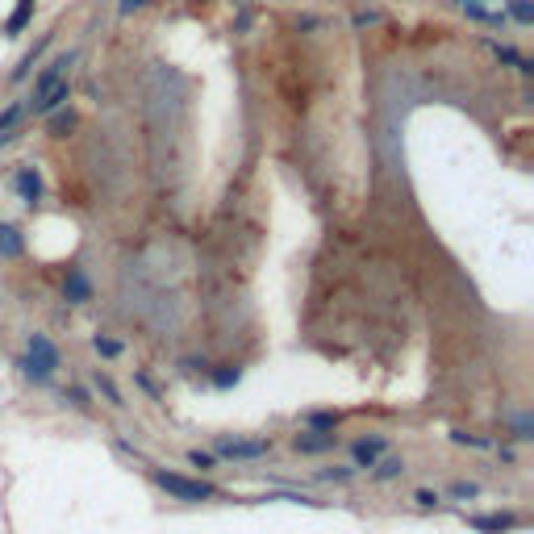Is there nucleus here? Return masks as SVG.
Here are the masks:
<instances>
[{
	"mask_svg": "<svg viewBox=\"0 0 534 534\" xmlns=\"http://www.w3.org/2000/svg\"><path fill=\"white\" fill-rule=\"evenodd\" d=\"M451 497H459V501H476V497H480V485H476V480H455V485H451Z\"/></svg>",
	"mask_w": 534,
	"mask_h": 534,
	"instance_id": "nucleus-22",
	"label": "nucleus"
},
{
	"mask_svg": "<svg viewBox=\"0 0 534 534\" xmlns=\"http://www.w3.org/2000/svg\"><path fill=\"white\" fill-rule=\"evenodd\" d=\"M509 8H514V17H518L522 25H530L534 21V4L530 0H509Z\"/></svg>",
	"mask_w": 534,
	"mask_h": 534,
	"instance_id": "nucleus-25",
	"label": "nucleus"
},
{
	"mask_svg": "<svg viewBox=\"0 0 534 534\" xmlns=\"http://www.w3.org/2000/svg\"><path fill=\"white\" fill-rule=\"evenodd\" d=\"M63 397L71 400V405H76V409H88L92 400H88V393H84V388H76V384H71V388H67V393H63Z\"/></svg>",
	"mask_w": 534,
	"mask_h": 534,
	"instance_id": "nucleus-26",
	"label": "nucleus"
},
{
	"mask_svg": "<svg viewBox=\"0 0 534 534\" xmlns=\"http://www.w3.org/2000/svg\"><path fill=\"white\" fill-rule=\"evenodd\" d=\"M21 117H25V105H21V100H13V105L0 113V146L13 138V130H17V121H21Z\"/></svg>",
	"mask_w": 534,
	"mask_h": 534,
	"instance_id": "nucleus-15",
	"label": "nucleus"
},
{
	"mask_svg": "<svg viewBox=\"0 0 534 534\" xmlns=\"http://www.w3.org/2000/svg\"><path fill=\"white\" fill-rule=\"evenodd\" d=\"M317 480H326V485H347V480H355V468H321Z\"/></svg>",
	"mask_w": 534,
	"mask_h": 534,
	"instance_id": "nucleus-20",
	"label": "nucleus"
},
{
	"mask_svg": "<svg viewBox=\"0 0 534 534\" xmlns=\"http://www.w3.org/2000/svg\"><path fill=\"white\" fill-rule=\"evenodd\" d=\"M188 463L201 468V472H213V468H218V455H209V451H188Z\"/></svg>",
	"mask_w": 534,
	"mask_h": 534,
	"instance_id": "nucleus-23",
	"label": "nucleus"
},
{
	"mask_svg": "<svg viewBox=\"0 0 534 534\" xmlns=\"http://www.w3.org/2000/svg\"><path fill=\"white\" fill-rule=\"evenodd\" d=\"M142 4H146V0H121V4H117V13H134V8H142Z\"/></svg>",
	"mask_w": 534,
	"mask_h": 534,
	"instance_id": "nucleus-29",
	"label": "nucleus"
},
{
	"mask_svg": "<svg viewBox=\"0 0 534 534\" xmlns=\"http://www.w3.org/2000/svg\"><path fill=\"white\" fill-rule=\"evenodd\" d=\"M468 526L476 534H509L522 526V518L518 514H509V509H501V514H472L468 518Z\"/></svg>",
	"mask_w": 534,
	"mask_h": 534,
	"instance_id": "nucleus-6",
	"label": "nucleus"
},
{
	"mask_svg": "<svg viewBox=\"0 0 534 534\" xmlns=\"http://www.w3.org/2000/svg\"><path fill=\"white\" fill-rule=\"evenodd\" d=\"M71 126H76V117H71V113H63V117L54 121V134H67V130H71Z\"/></svg>",
	"mask_w": 534,
	"mask_h": 534,
	"instance_id": "nucleus-28",
	"label": "nucleus"
},
{
	"mask_svg": "<svg viewBox=\"0 0 534 534\" xmlns=\"http://www.w3.org/2000/svg\"><path fill=\"white\" fill-rule=\"evenodd\" d=\"M42 46H46V38H42ZM42 46H34V50H30V54H25V59H21V67H17V71H13V80H25V76H30V71H34V63H38V54H42Z\"/></svg>",
	"mask_w": 534,
	"mask_h": 534,
	"instance_id": "nucleus-24",
	"label": "nucleus"
},
{
	"mask_svg": "<svg viewBox=\"0 0 534 534\" xmlns=\"http://www.w3.org/2000/svg\"><path fill=\"white\" fill-rule=\"evenodd\" d=\"M30 13H34V0H17V8H13V17L4 21V34H21V30L30 25Z\"/></svg>",
	"mask_w": 534,
	"mask_h": 534,
	"instance_id": "nucleus-17",
	"label": "nucleus"
},
{
	"mask_svg": "<svg viewBox=\"0 0 534 534\" xmlns=\"http://www.w3.org/2000/svg\"><path fill=\"white\" fill-rule=\"evenodd\" d=\"M213 455L222 459H234V463H259L271 455V439H242V434H218L213 439Z\"/></svg>",
	"mask_w": 534,
	"mask_h": 534,
	"instance_id": "nucleus-3",
	"label": "nucleus"
},
{
	"mask_svg": "<svg viewBox=\"0 0 534 534\" xmlns=\"http://www.w3.org/2000/svg\"><path fill=\"white\" fill-rule=\"evenodd\" d=\"M509 430H514V439H518V443H530V439H534V417H530V413H514Z\"/></svg>",
	"mask_w": 534,
	"mask_h": 534,
	"instance_id": "nucleus-19",
	"label": "nucleus"
},
{
	"mask_svg": "<svg viewBox=\"0 0 534 534\" xmlns=\"http://www.w3.org/2000/svg\"><path fill=\"white\" fill-rule=\"evenodd\" d=\"M338 422H343V413H334V409H313V413H305V426L317 430V434H334Z\"/></svg>",
	"mask_w": 534,
	"mask_h": 534,
	"instance_id": "nucleus-12",
	"label": "nucleus"
},
{
	"mask_svg": "<svg viewBox=\"0 0 534 534\" xmlns=\"http://www.w3.org/2000/svg\"><path fill=\"white\" fill-rule=\"evenodd\" d=\"M209 380H213V388H234L242 380V367L238 363H218V367H209Z\"/></svg>",
	"mask_w": 534,
	"mask_h": 534,
	"instance_id": "nucleus-14",
	"label": "nucleus"
},
{
	"mask_svg": "<svg viewBox=\"0 0 534 534\" xmlns=\"http://www.w3.org/2000/svg\"><path fill=\"white\" fill-rule=\"evenodd\" d=\"M13 188H17L21 205H30V209H34V205L42 201V192H46V188H42V176H38V167H30V163L13 172Z\"/></svg>",
	"mask_w": 534,
	"mask_h": 534,
	"instance_id": "nucleus-7",
	"label": "nucleus"
},
{
	"mask_svg": "<svg viewBox=\"0 0 534 534\" xmlns=\"http://www.w3.org/2000/svg\"><path fill=\"white\" fill-rule=\"evenodd\" d=\"M400 472H405V459H400V455H380L376 468H372V480L384 485V480H397Z\"/></svg>",
	"mask_w": 534,
	"mask_h": 534,
	"instance_id": "nucleus-13",
	"label": "nucleus"
},
{
	"mask_svg": "<svg viewBox=\"0 0 534 534\" xmlns=\"http://www.w3.org/2000/svg\"><path fill=\"white\" fill-rule=\"evenodd\" d=\"M71 63H76V54H71V50H67V54H59V59H50L42 71H38V80H34V96H30V100H38L42 92H50L54 84H63V80H67V71H71Z\"/></svg>",
	"mask_w": 534,
	"mask_h": 534,
	"instance_id": "nucleus-5",
	"label": "nucleus"
},
{
	"mask_svg": "<svg viewBox=\"0 0 534 534\" xmlns=\"http://www.w3.org/2000/svg\"><path fill=\"white\" fill-rule=\"evenodd\" d=\"M25 255V234L17 225L0 222V259H21Z\"/></svg>",
	"mask_w": 534,
	"mask_h": 534,
	"instance_id": "nucleus-11",
	"label": "nucleus"
},
{
	"mask_svg": "<svg viewBox=\"0 0 534 534\" xmlns=\"http://www.w3.org/2000/svg\"><path fill=\"white\" fill-rule=\"evenodd\" d=\"M63 359H59V347L46 338V334H30L25 338V355L17 359V367H21V376L25 380H34V384H50V376H54V367H59Z\"/></svg>",
	"mask_w": 534,
	"mask_h": 534,
	"instance_id": "nucleus-2",
	"label": "nucleus"
},
{
	"mask_svg": "<svg viewBox=\"0 0 534 534\" xmlns=\"http://www.w3.org/2000/svg\"><path fill=\"white\" fill-rule=\"evenodd\" d=\"M92 351H96L100 359H117L121 355V343L109 338V334H92Z\"/></svg>",
	"mask_w": 534,
	"mask_h": 534,
	"instance_id": "nucleus-18",
	"label": "nucleus"
},
{
	"mask_svg": "<svg viewBox=\"0 0 534 534\" xmlns=\"http://www.w3.org/2000/svg\"><path fill=\"white\" fill-rule=\"evenodd\" d=\"M380 455H388V439L384 434H363V439L351 443V468L355 472H372Z\"/></svg>",
	"mask_w": 534,
	"mask_h": 534,
	"instance_id": "nucleus-4",
	"label": "nucleus"
},
{
	"mask_svg": "<svg viewBox=\"0 0 534 534\" xmlns=\"http://www.w3.org/2000/svg\"><path fill=\"white\" fill-rule=\"evenodd\" d=\"M451 443H459V446H476V451H489V439H480V434H468V430H451Z\"/></svg>",
	"mask_w": 534,
	"mask_h": 534,
	"instance_id": "nucleus-21",
	"label": "nucleus"
},
{
	"mask_svg": "<svg viewBox=\"0 0 534 534\" xmlns=\"http://www.w3.org/2000/svg\"><path fill=\"white\" fill-rule=\"evenodd\" d=\"M92 384H96V393H105V400H109V405H117V409H126V397H121V388H117V384H113V380H109V376H105L100 367L92 372Z\"/></svg>",
	"mask_w": 534,
	"mask_h": 534,
	"instance_id": "nucleus-16",
	"label": "nucleus"
},
{
	"mask_svg": "<svg viewBox=\"0 0 534 534\" xmlns=\"http://www.w3.org/2000/svg\"><path fill=\"white\" fill-rule=\"evenodd\" d=\"M150 480L167 492L172 501H188V505H201V501H218L222 489L201 480V476H184V472H167V468H150Z\"/></svg>",
	"mask_w": 534,
	"mask_h": 534,
	"instance_id": "nucleus-1",
	"label": "nucleus"
},
{
	"mask_svg": "<svg viewBox=\"0 0 534 534\" xmlns=\"http://www.w3.org/2000/svg\"><path fill=\"white\" fill-rule=\"evenodd\" d=\"M459 4H480V0H459Z\"/></svg>",
	"mask_w": 534,
	"mask_h": 534,
	"instance_id": "nucleus-30",
	"label": "nucleus"
},
{
	"mask_svg": "<svg viewBox=\"0 0 534 534\" xmlns=\"http://www.w3.org/2000/svg\"><path fill=\"white\" fill-rule=\"evenodd\" d=\"M67 100H71V84L63 80V84H54L50 92H42L38 100H30V109H34V117H50V113H54V109H63Z\"/></svg>",
	"mask_w": 534,
	"mask_h": 534,
	"instance_id": "nucleus-8",
	"label": "nucleus"
},
{
	"mask_svg": "<svg viewBox=\"0 0 534 534\" xmlns=\"http://www.w3.org/2000/svg\"><path fill=\"white\" fill-rule=\"evenodd\" d=\"M413 501H417L422 509H434V505H439V492H430V489H417V492H413Z\"/></svg>",
	"mask_w": 534,
	"mask_h": 534,
	"instance_id": "nucleus-27",
	"label": "nucleus"
},
{
	"mask_svg": "<svg viewBox=\"0 0 534 534\" xmlns=\"http://www.w3.org/2000/svg\"><path fill=\"white\" fill-rule=\"evenodd\" d=\"M63 297H67L71 305H88L92 301V284H88V275H84L80 267H71V271L63 275Z\"/></svg>",
	"mask_w": 534,
	"mask_h": 534,
	"instance_id": "nucleus-9",
	"label": "nucleus"
},
{
	"mask_svg": "<svg viewBox=\"0 0 534 534\" xmlns=\"http://www.w3.org/2000/svg\"><path fill=\"white\" fill-rule=\"evenodd\" d=\"M292 446L301 451V455H326V451H334L338 446V434H317V430H305V434H297Z\"/></svg>",
	"mask_w": 534,
	"mask_h": 534,
	"instance_id": "nucleus-10",
	"label": "nucleus"
}]
</instances>
